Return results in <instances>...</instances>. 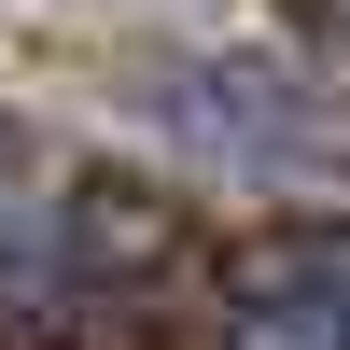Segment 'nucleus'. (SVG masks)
I'll use <instances>...</instances> for the list:
<instances>
[{
    "mask_svg": "<svg viewBox=\"0 0 350 350\" xmlns=\"http://www.w3.org/2000/svg\"><path fill=\"white\" fill-rule=\"evenodd\" d=\"M323 98H295L280 70L252 56H183L168 70V126L211 140V154H252V168H350V126H308Z\"/></svg>",
    "mask_w": 350,
    "mask_h": 350,
    "instance_id": "nucleus-1",
    "label": "nucleus"
},
{
    "mask_svg": "<svg viewBox=\"0 0 350 350\" xmlns=\"http://www.w3.org/2000/svg\"><path fill=\"white\" fill-rule=\"evenodd\" d=\"M224 350H350V239H267L224 267Z\"/></svg>",
    "mask_w": 350,
    "mask_h": 350,
    "instance_id": "nucleus-2",
    "label": "nucleus"
},
{
    "mask_svg": "<svg viewBox=\"0 0 350 350\" xmlns=\"http://www.w3.org/2000/svg\"><path fill=\"white\" fill-rule=\"evenodd\" d=\"M28 239V154H14V126H0V252Z\"/></svg>",
    "mask_w": 350,
    "mask_h": 350,
    "instance_id": "nucleus-3",
    "label": "nucleus"
},
{
    "mask_svg": "<svg viewBox=\"0 0 350 350\" xmlns=\"http://www.w3.org/2000/svg\"><path fill=\"white\" fill-rule=\"evenodd\" d=\"M295 28H308L323 56H350V0H295Z\"/></svg>",
    "mask_w": 350,
    "mask_h": 350,
    "instance_id": "nucleus-4",
    "label": "nucleus"
}]
</instances>
